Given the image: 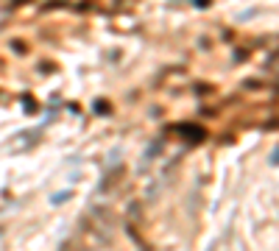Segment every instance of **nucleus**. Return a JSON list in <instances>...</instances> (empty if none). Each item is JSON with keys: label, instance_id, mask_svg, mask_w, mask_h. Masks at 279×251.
Wrapping results in <instances>:
<instances>
[{"label": "nucleus", "instance_id": "obj_1", "mask_svg": "<svg viewBox=\"0 0 279 251\" xmlns=\"http://www.w3.org/2000/svg\"><path fill=\"white\" fill-rule=\"evenodd\" d=\"M179 131H181V134H190L187 140H193V142H196V140H204V128H198V126H179Z\"/></svg>", "mask_w": 279, "mask_h": 251}, {"label": "nucleus", "instance_id": "obj_2", "mask_svg": "<svg viewBox=\"0 0 279 251\" xmlns=\"http://www.w3.org/2000/svg\"><path fill=\"white\" fill-rule=\"evenodd\" d=\"M70 198V190H62V193H56L53 198H50V204H62V201H67Z\"/></svg>", "mask_w": 279, "mask_h": 251}]
</instances>
